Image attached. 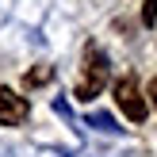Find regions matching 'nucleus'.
<instances>
[{
  "label": "nucleus",
  "instance_id": "f03ea898",
  "mask_svg": "<svg viewBox=\"0 0 157 157\" xmlns=\"http://www.w3.org/2000/svg\"><path fill=\"white\" fill-rule=\"evenodd\" d=\"M115 104H119V111L127 115L130 123H146V115H150V107H146L142 88H138L134 77H119V81H115Z\"/></svg>",
  "mask_w": 157,
  "mask_h": 157
},
{
  "label": "nucleus",
  "instance_id": "39448f33",
  "mask_svg": "<svg viewBox=\"0 0 157 157\" xmlns=\"http://www.w3.org/2000/svg\"><path fill=\"white\" fill-rule=\"evenodd\" d=\"M23 81H27V88H35V84H46V81H54V69H50V65H38V69H31Z\"/></svg>",
  "mask_w": 157,
  "mask_h": 157
},
{
  "label": "nucleus",
  "instance_id": "0eeeda50",
  "mask_svg": "<svg viewBox=\"0 0 157 157\" xmlns=\"http://www.w3.org/2000/svg\"><path fill=\"white\" fill-rule=\"evenodd\" d=\"M150 96H153V107H157V77L150 81Z\"/></svg>",
  "mask_w": 157,
  "mask_h": 157
},
{
  "label": "nucleus",
  "instance_id": "20e7f679",
  "mask_svg": "<svg viewBox=\"0 0 157 157\" xmlns=\"http://www.w3.org/2000/svg\"><path fill=\"white\" fill-rule=\"evenodd\" d=\"M88 127H96V130H107V134H119V130H123V127H119V123H115L107 111H92V115H88Z\"/></svg>",
  "mask_w": 157,
  "mask_h": 157
},
{
  "label": "nucleus",
  "instance_id": "423d86ee",
  "mask_svg": "<svg viewBox=\"0 0 157 157\" xmlns=\"http://www.w3.org/2000/svg\"><path fill=\"white\" fill-rule=\"evenodd\" d=\"M142 23H146V27L157 23V0H146V4H142Z\"/></svg>",
  "mask_w": 157,
  "mask_h": 157
},
{
  "label": "nucleus",
  "instance_id": "7ed1b4c3",
  "mask_svg": "<svg viewBox=\"0 0 157 157\" xmlns=\"http://www.w3.org/2000/svg\"><path fill=\"white\" fill-rule=\"evenodd\" d=\"M27 115H31V107L19 92L0 88V127H19V123H27Z\"/></svg>",
  "mask_w": 157,
  "mask_h": 157
},
{
  "label": "nucleus",
  "instance_id": "f257e3e1",
  "mask_svg": "<svg viewBox=\"0 0 157 157\" xmlns=\"http://www.w3.org/2000/svg\"><path fill=\"white\" fill-rule=\"evenodd\" d=\"M107 73H111L107 54L100 50V46H88V50H84V65H81V77H77L73 96L77 100H96L100 92H104V84H107Z\"/></svg>",
  "mask_w": 157,
  "mask_h": 157
}]
</instances>
